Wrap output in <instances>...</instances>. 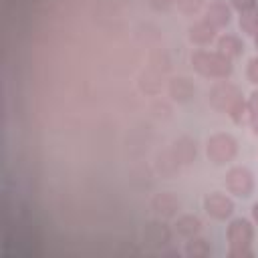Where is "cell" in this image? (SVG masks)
I'll return each instance as SVG.
<instances>
[{
  "label": "cell",
  "instance_id": "6da1fadb",
  "mask_svg": "<svg viewBox=\"0 0 258 258\" xmlns=\"http://www.w3.org/2000/svg\"><path fill=\"white\" fill-rule=\"evenodd\" d=\"M191 67L196 73H200L202 77H208V79H226L232 75L234 67H232V60L228 56H224L222 52L218 50H196L191 52Z\"/></svg>",
  "mask_w": 258,
  "mask_h": 258
},
{
  "label": "cell",
  "instance_id": "7a4b0ae2",
  "mask_svg": "<svg viewBox=\"0 0 258 258\" xmlns=\"http://www.w3.org/2000/svg\"><path fill=\"white\" fill-rule=\"evenodd\" d=\"M228 256L230 258H250L254 228L246 218H236L228 226Z\"/></svg>",
  "mask_w": 258,
  "mask_h": 258
},
{
  "label": "cell",
  "instance_id": "3957f363",
  "mask_svg": "<svg viewBox=\"0 0 258 258\" xmlns=\"http://www.w3.org/2000/svg\"><path fill=\"white\" fill-rule=\"evenodd\" d=\"M208 159L216 165L230 163L238 153V143L230 133H214L206 143Z\"/></svg>",
  "mask_w": 258,
  "mask_h": 258
},
{
  "label": "cell",
  "instance_id": "277c9868",
  "mask_svg": "<svg viewBox=\"0 0 258 258\" xmlns=\"http://www.w3.org/2000/svg\"><path fill=\"white\" fill-rule=\"evenodd\" d=\"M226 189L238 198H248L254 191V175L248 167L236 165L226 173Z\"/></svg>",
  "mask_w": 258,
  "mask_h": 258
},
{
  "label": "cell",
  "instance_id": "5b68a950",
  "mask_svg": "<svg viewBox=\"0 0 258 258\" xmlns=\"http://www.w3.org/2000/svg\"><path fill=\"white\" fill-rule=\"evenodd\" d=\"M242 97L240 89L232 83H218L212 91H210V103L218 109V111H230V107Z\"/></svg>",
  "mask_w": 258,
  "mask_h": 258
},
{
  "label": "cell",
  "instance_id": "8992f818",
  "mask_svg": "<svg viewBox=\"0 0 258 258\" xmlns=\"http://www.w3.org/2000/svg\"><path fill=\"white\" fill-rule=\"evenodd\" d=\"M204 210L216 220H226L234 212V202L222 191H212L204 198Z\"/></svg>",
  "mask_w": 258,
  "mask_h": 258
},
{
  "label": "cell",
  "instance_id": "52a82bcc",
  "mask_svg": "<svg viewBox=\"0 0 258 258\" xmlns=\"http://www.w3.org/2000/svg\"><path fill=\"white\" fill-rule=\"evenodd\" d=\"M206 20L216 28V30H222L230 24L232 20V12H230V6L222 0H216L212 4L206 6Z\"/></svg>",
  "mask_w": 258,
  "mask_h": 258
},
{
  "label": "cell",
  "instance_id": "ba28073f",
  "mask_svg": "<svg viewBox=\"0 0 258 258\" xmlns=\"http://www.w3.org/2000/svg\"><path fill=\"white\" fill-rule=\"evenodd\" d=\"M216 28L204 18V20H198L189 26V40L198 46H208L214 38H216Z\"/></svg>",
  "mask_w": 258,
  "mask_h": 258
},
{
  "label": "cell",
  "instance_id": "9c48e42d",
  "mask_svg": "<svg viewBox=\"0 0 258 258\" xmlns=\"http://www.w3.org/2000/svg\"><path fill=\"white\" fill-rule=\"evenodd\" d=\"M216 44H218V52H222V54L228 56L230 60H232V58H238V56L244 52V42H242L240 36H236V34H222Z\"/></svg>",
  "mask_w": 258,
  "mask_h": 258
},
{
  "label": "cell",
  "instance_id": "30bf717a",
  "mask_svg": "<svg viewBox=\"0 0 258 258\" xmlns=\"http://www.w3.org/2000/svg\"><path fill=\"white\" fill-rule=\"evenodd\" d=\"M169 95H171L175 101L185 103V101H189V99L196 95V87L191 85L189 79L177 77V79H173V81L169 83Z\"/></svg>",
  "mask_w": 258,
  "mask_h": 258
},
{
  "label": "cell",
  "instance_id": "8fae6325",
  "mask_svg": "<svg viewBox=\"0 0 258 258\" xmlns=\"http://www.w3.org/2000/svg\"><path fill=\"white\" fill-rule=\"evenodd\" d=\"M228 115H230V119L236 123V125H246V123H250V119H252V115H250V107H248V101H244L242 97L230 107V111H228Z\"/></svg>",
  "mask_w": 258,
  "mask_h": 258
},
{
  "label": "cell",
  "instance_id": "7c38bea8",
  "mask_svg": "<svg viewBox=\"0 0 258 258\" xmlns=\"http://www.w3.org/2000/svg\"><path fill=\"white\" fill-rule=\"evenodd\" d=\"M200 228H202V222H200L196 216H191V214L181 216V218L177 220V224H175V230H177L181 236H185V238L196 236V234L200 232Z\"/></svg>",
  "mask_w": 258,
  "mask_h": 258
},
{
  "label": "cell",
  "instance_id": "4fadbf2b",
  "mask_svg": "<svg viewBox=\"0 0 258 258\" xmlns=\"http://www.w3.org/2000/svg\"><path fill=\"white\" fill-rule=\"evenodd\" d=\"M175 157H177L179 163H189L196 157V143L187 137H181L175 143Z\"/></svg>",
  "mask_w": 258,
  "mask_h": 258
},
{
  "label": "cell",
  "instance_id": "5bb4252c",
  "mask_svg": "<svg viewBox=\"0 0 258 258\" xmlns=\"http://www.w3.org/2000/svg\"><path fill=\"white\" fill-rule=\"evenodd\" d=\"M240 28L250 36H258V8L240 14Z\"/></svg>",
  "mask_w": 258,
  "mask_h": 258
},
{
  "label": "cell",
  "instance_id": "9a60e30c",
  "mask_svg": "<svg viewBox=\"0 0 258 258\" xmlns=\"http://www.w3.org/2000/svg\"><path fill=\"white\" fill-rule=\"evenodd\" d=\"M185 254L189 256V258H206L208 254H210V244H208V240H204V238H189V242H187V246H185Z\"/></svg>",
  "mask_w": 258,
  "mask_h": 258
},
{
  "label": "cell",
  "instance_id": "2e32d148",
  "mask_svg": "<svg viewBox=\"0 0 258 258\" xmlns=\"http://www.w3.org/2000/svg\"><path fill=\"white\" fill-rule=\"evenodd\" d=\"M153 208L157 212H161V214H173V210L179 208V202L169 191H165V194H161V196H157L153 200Z\"/></svg>",
  "mask_w": 258,
  "mask_h": 258
},
{
  "label": "cell",
  "instance_id": "e0dca14e",
  "mask_svg": "<svg viewBox=\"0 0 258 258\" xmlns=\"http://www.w3.org/2000/svg\"><path fill=\"white\" fill-rule=\"evenodd\" d=\"M175 4L183 14H198V10L204 6V0H175Z\"/></svg>",
  "mask_w": 258,
  "mask_h": 258
},
{
  "label": "cell",
  "instance_id": "ac0fdd59",
  "mask_svg": "<svg viewBox=\"0 0 258 258\" xmlns=\"http://www.w3.org/2000/svg\"><path fill=\"white\" fill-rule=\"evenodd\" d=\"M246 77L252 85H258V56H252L246 64Z\"/></svg>",
  "mask_w": 258,
  "mask_h": 258
},
{
  "label": "cell",
  "instance_id": "d6986e66",
  "mask_svg": "<svg viewBox=\"0 0 258 258\" xmlns=\"http://www.w3.org/2000/svg\"><path fill=\"white\" fill-rule=\"evenodd\" d=\"M230 4H232V8L238 10L240 14H242V12H248V10H252V8H256V0H230Z\"/></svg>",
  "mask_w": 258,
  "mask_h": 258
},
{
  "label": "cell",
  "instance_id": "ffe728a7",
  "mask_svg": "<svg viewBox=\"0 0 258 258\" xmlns=\"http://www.w3.org/2000/svg\"><path fill=\"white\" fill-rule=\"evenodd\" d=\"M248 107H250V115L258 117V89L252 91V95L248 97Z\"/></svg>",
  "mask_w": 258,
  "mask_h": 258
},
{
  "label": "cell",
  "instance_id": "44dd1931",
  "mask_svg": "<svg viewBox=\"0 0 258 258\" xmlns=\"http://www.w3.org/2000/svg\"><path fill=\"white\" fill-rule=\"evenodd\" d=\"M171 2H173V0H151V4H153L155 8H167Z\"/></svg>",
  "mask_w": 258,
  "mask_h": 258
},
{
  "label": "cell",
  "instance_id": "7402d4cb",
  "mask_svg": "<svg viewBox=\"0 0 258 258\" xmlns=\"http://www.w3.org/2000/svg\"><path fill=\"white\" fill-rule=\"evenodd\" d=\"M250 125H252L254 135H258V117H252V119H250Z\"/></svg>",
  "mask_w": 258,
  "mask_h": 258
},
{
  "label": "cell",
  "instance_id": "603a6c76",
  "mask_svg": "<svg viewBox=\"0 0 258 258\" xmlns=\"http://www.w3.org/2000/svg\"><path fill=\"white\" fill-rule=\"evenodd\" d=\"M252 218H254V222L258 224V202L252 206Z\"/></svg>",
  "mask_w": 258,
  "mask_h": 258
},
{
  "label": "cell",
  "instance_id": "cb8c5ba5",
  "mask_svg": "<svg viewBox=\"0 0 258 258\" xmlns=\"http://www.w3.org/2000/svg\"><path fill=\"white\" fill-rule=\"evenodd\" d=\"M254 46H256V50H258V36H254Z\"/></svg>",
  "mask_w": 258,
  "mask_h": 258
}]
</instances>
